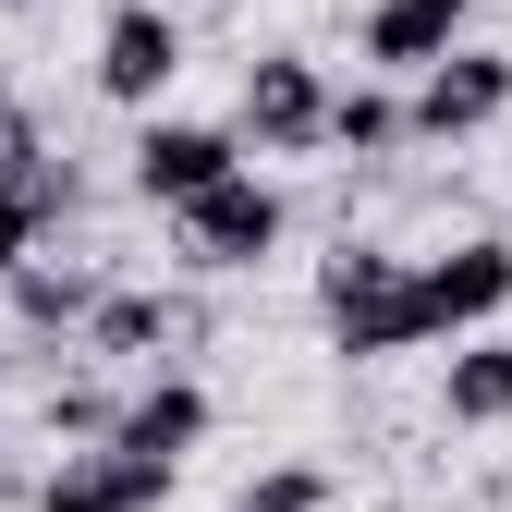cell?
<instances>
[{
	"mask_svg": "<svg viewBox=\"0 0 512 512\" xmlns=\"http://www.w3.org/2000/svg\"><path fill=\"white\" fill-rule=\"evenodd\" d=\"M500 305H512V232H464L439 256H403V330H415V354L500 330Z\"/></svg>",
	"mask_w": 512,
	"mask_h": 512,
	"instance_id": "obj_1",
	"label": "cell"
},
{
	"mask_svg": "<svg viewBox=\"0 0 512 512\" xmlns=\"http://www.w3.org/2000/svg\"><path fill=\"white\" fill-rule=\"evenodd\" d=\"M317 330H330V354L342 366H391V354H415V330H403V244H330V269H317Z\"/></svg>",
	"mask_w": 512,
	"mask_h": 512,
	"instance_id": "obj_2",
	"label": "cell"
},
{
	"mask_svg": "<svg viewBox=\"0 0 512 512\" xmlns=\"http://www.w3.org/2000/svg\"><path fill=\"white\" fill-rule=\"evenodd\" d=\"M281 232H293V196H281L269 171H232V183H208L196 208H171V256H183L196 281H244V269H269Z\"/></svg>",
	"mask_w": 512,
	"mask_h": 512,
	"instance_id": "obj_3",
	"label": "cell"
},
{
	"mask_svg": "<svg viewBox=\"0 0 512 512\" xmlns=\"http://www.w3.org/2000/svg\"><path fill=\"white\" fill-rule=\"evenodd\" d=\"M232 147L244 159H317L330 147V74L305 49H256L232 86Z\"/></svg>",
	"mask_w": 512,
	"mask_h": 512,
	"instance_id": "obj_4",
	"label": "cell"
},
{
	"mask_svg": "<svg viewBox=\"0 0 512 512\" xmlns=\"http://www.w3.org/2000/svg\"><path fill=\"white\" fill-rule=\"evenodd\" d=\"M488 122H512V49L464 37L452 61H427L403 86V147H476Z\"/></svg>",
	"mask_w": 512,
	"mask_h": 512,
	"instance_id": "obj_5",
	"label": "cell"
},
{
	"mask_svg": "<svg viewBox=\"0 0 512 512\" xmlns=\"http://www.w3.org/2000/svg\"><path fill=\"white\" fill-rule=\"evenodd\" d=\"M183 342H196V305H183L171 281H110L98 305H86V330H74V354L110 378H159V366H183Z\"/></svg>",
	"mask_w": 512,
	"mask_h": 512,
	"instance_id": "obj_6",
	"label": "cell"
},
{
	"mask_svg": "<svg viewBox=\"0 0 512 512\" xmlns=\"http://www.w3.org/2000/svg\"><path fill=\"white\" fill-rule=\"evenodd\" d=\"M232 171H256L244 147H232V122H183V110H147L135 122V147H122V183L171 220V208H196L208 183H232Z\"/></svg>",
	"mask_w": 512,
	"mask_h": 512,
	"instance_id": "obj_7",
	"label": "cell"
},
{
	"mask_svg": "<svg viewBox=\"0 0 512 512\" xmlns=\"http://www.w3.org/2000/svg\"><path fill=\"white\" fill-rule=\"evenodd\" d=\"M86 86L110 98V110H159L171 86H183V13H159V0H110L98 13V61H86Z\"/></svg>",
	"mask_w": 512,
	"mask_h": 512,
	"instance_id": "obj_8",
	"label": "cell"
},
{
	"mask_svg": "<svg viewBox=\"0 0 512 512\" xmlns=\"http://www.w3.org/2000/svg\"><path fill=\"white\" fill-rule=\"evenodd\" d=\"M476 25V0H366V25H354V61L378 86H415L427 61H452Z\"/></svg>",
	"mask_w": 512,
	"mask_h": 512,
	"instance_id": "obj_9",
	"label": "cell"
},
{
	"mask_svg": "<svg viewBox=\"0 0 512 512\" xmlns=\"http://www.w3.org/2000/svg\"><path fill=\"white\" fill-rule=\"evenodd\" d=\"M208 439V378L196 366H159V378H135L122 391V415H110V452H135V464H159V476H183V452Z\"/></svg>",
	"mask_w": 512,
	"mask_h": 512,
	"instance_id": "obj_10",
	"label": "cell"
},
{
	"mask_svg": "<svg viewBox=\"0 0 512 512\" xmlns=\"http://www.w3.org/2000/svg\"><path fill=\"white\" fill-rule=\"evenodd\" d=\"M25 500H37V512H159V500H171V476H159V464H135V452H110V439H86V452H61Z\"/></svg>",
	"mask_w": 512,
	"mask_h": 512,
	"instance_id": "obj_11",
	"label": "cell"
},
{
	"mask_svg": "<svg viewBox=\"0 0 512 512\" xmlns=\"http://www.w3.org/2000/svg\"><path fill=\"white\" fill-rule=\"evenodd\" d=\"M110 293V269H98V256H25V269L13 281H0V305H13V330L25 342H61V354H74V330H86V305Z\"/></svg>",
	"mask_w": 512,
	"mask_h": 512,
	"instance_id": "obj_12",
	"label": "cell"
},
{
	"mask_svg": "<svg viewBox=\"0 0 512 512\" xmlns=\"http://www.w3.org/2000/svg\"><path fill=\"white\" fill-rule=\"evenodd\" d=\"M439 427H512V330H476L439 366Z\"/></svg>",
	"mask_w": 512,
	"mask_h": 512,
	"instance_id": "obj_13",
	"label": "cell"
},
{
	"mask_svg": "<svg viewBox=\"0 0 512 512\" xmlns=\"http://www.w3.org/2000/svg\"><path fill=\"white\" fill-rule=\"evenodd\" d=\"M330 147L342 159H403V86H378V74L330 86Z\"/></svg>",
	"mask_w": 512,
	"mask_h": 512,
	"instance_id": "obj_14",
	"label": "cell"
},
{
	"mask_svg": "<svg viewBox=\"0 0 512 512\" xmlns=\"http://www.w3.org/2000/svg\"><path fill=\"white\" fill-rule=\"evenodd\" d=\"M232 512H342V476H330V464H305V452H293V464H256Z\"/></svg>",
	"mask_w": 512,
	"mask_h": 512,
	"instance_id": "obj_15",
	"label": "cell"
},
{
	"mask_svg": "<svg viewBox=\"0 0 512 512\" xmlns=\"http://www.w3.org/2000/svg\"><path fill=\"white\" fill-rule=\"evenodd\" d=\"M110 415H122V391L86 366V378H49V439L61 452H86V439H110Z\"/></svg>",
	"mask_w": 512,
	"mask_h": 512,
	"instance_id": "obj_16",
	"label": "cell"
},
{
	"mask_svg": "<svg viewBox=\"0 0 512 512\" xmlns=\"http://www.w3.org/2000/svg\"><path fill=\"white\" fill-rule=\"evenodd\" d=\"M49 220H74V183H49V196H13V183H0V281L49 244Z\"/></svg>",
	"mask_w": 512,
	"mask_h": 512,
	"instance_id": "obj_17",
	"label": "cell"
},
{
	"mask_svg": "<svg viewBox=\"0 0 512 512\" xmlns=\"http://www.w3.org/2000/svg\"><path fill=\"white\" fill-rule=\"evenodd\" d=\"M13 13H37V0H13Z\"/></svg>",
	"mask_w": 512,
	"mask_h": 512,
	"instance_id": "obj_18",
	"label": "cell"
}]
</instances>
